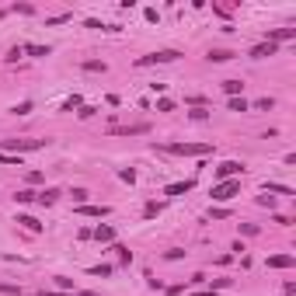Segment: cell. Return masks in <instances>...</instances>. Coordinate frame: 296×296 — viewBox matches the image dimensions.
Returning <instances> with one entry per match:
<instances>
[{
  "label": "cell",
  "mask_w": 296,
  "mask_h": 296,
  "mask_svg": "<svg viewBox=\"0 0 296 296\" xmlns=\"http://www.w3.org/2000/svg\"><path fill=\"white\" fill-rule=\"evenodd\" d=\"M28 112H32V101H21V105L14 108V115H28Z\"/></svg>",
  "instance_id": "cell-26"
},
{
  "label": "cell",
  "mask_w": 296,
  "mask_h": 296,
  "mask_svg": "<svg viewBox=\"0 0 296 296\" xmlns=\"http://www.w3.org/2000/svg\"><path fill=\"white\" fill-rule=\"evenodd\" d=\"M63 21H70V14H56V18H46V25H63Z\"/></svg>",
  "instance_id": "cell-24"
},
{
  "label": "cell",
  "mask_w": 296,
  "mask_h": 296,
  "mask_svg": "<svg viewBox=\"0 0 296 296\" xmlns=\"http://www.w3.org/2000/svg\"><path fill=\"white\" fill-rule=\"evenodd\" d=\"M171 153H185V157H206V153H213V143H171Z\"/></svg>",
  "instance_id": "cell-2"
},
{
  "label": "cell",
  "mask_w": 296,
  "mask_h": 296,
  "mask_svg": "<svg viewBox=\"0 0 296 296\" xmlns=\"http://www.w3.org/2000/svg\"><path fill=\"white\" fill-rule=\"evenodd\" d=\"M14 199H18V202H39V192H28V188H25V192H18Z\"/></svg>",
  "instance_id": "cell-18"
},
{
  "label": "cell",
  "mask_w": 296,
  "mask_h": 296,
  "mask_svg": "<svg viewBox=\"0 0 296 296\" xmlns=\"http://www.w3.org/2000/svg\"><path fill=\"white\" fill-rule=\"evenodd\" d=\"M157 112H174V101H171V98H160V101H157Z\"/></svg>",
  "instance_id": "cell-22"
},
{
  "label": "cell",
  "mask_w": 296,
  "mask_h": 296,
  "mask_svg": "<svg viewBox=\"0 0 296 296\" xmlns=\"http://www.w3.org/2000/svg\"><path fill=\"white\" fill-rule=\"evenodd\" d=\"M251 56H254V60H265V56H275V42H261V46H254V49H251Z\"/></svg>",
  "instance_id": "cell-8"
},
{
  "label": "cell",
  "mask_w": 296,
  "mask_h": 296,
  "mask_svg": "<svg viewBox=\"0 0 296 296\" xmlns=\"http://www.w3.org/2000/svg\"><path fill=\"white\" fill-rule=\"evenodd\" d=\"M94 237H98V240H105V244H108V240H115V230H112V226H108V223H101V226H94Z\"/></svg>",
  "instance_id": "cell-12"
},
{
  "label": "cell",
  "mask_w": 296,
  "mask_h": 296,
  "mask_svg": "<svg viewBox=\"0 0 296 296\" xmlns=\"http://www.w3.org/2000/svg\"><path fill=\"white\" fill-rule=\"evenodd\" d=\"M293 265H296L293 254H272L268 258V268H293Z\"/></svg>",
  "instance_id": "cell-7"
},
{
  "label": "cell",
  "mask_w": 296,
  "mask_h": 296,
  "mask_svg": "<svg viewBox=\"0 0 296 296\" xmlns=\"http://www.w3.org/2000/svg\"><path fill=\"white\" fill-rule=\"evenodd\" d=\"M206 60H209V63H226V60H233V53H230V49H209Z\"/></svg>",
  "instance_id": "cell-10"
},
{
  "label": "cell",
  "mask_w": 296,
  "mask_h": 296,
  "mask_svg": "<svg viewBox=\"0 0 296 296\" xmlns=\"http://www.w3.org/2000/svg\"><path fill=\"white\" fill-rule=\"evenodd\" d=\"M80 216H108V206H80Z\"/></svg>",
  "instance_id": "cell-11"
},
{
  "label": "cell",
  "mask_w": 296,
  "mask_h": 296,
  "mask_svg": "<svg viewBox=\"0 0 296 296\" xmlns=\"http://www.w3.org/2000/svg\"><path fill=\"white\" fill-rule=\"evenodd\" d=\"M91 272H94V275H112V265H94Z\"/></svg>",
  "instance_id": "cell-27"
},
{
  "label": "cell",
  "mask_w": 296,
  "mask_h": 296,
  "mask_svg": "<svg viewBox=\"0 0 296 296\" xmlns=\"http://www.w3.org/2000/svg\"><path fill=\"white\" fill-rule=\"evenodd\" d=\"M84 70H101V74H105V63H98V60H87V63H84Z\"/></svg>",
  "instance_id": "cell-25"
},
{
  "label": "cell",
  "mask_w": 296,
  "mask_h": 296,
  "mask_svg": "<svg viewBox=\"0 0 296 296\" xmlns=\"http://www.w3.org/2000/svg\"><path fill=\"white\" fill-rule=\"evenodd\" d=\"M230 112H247V101L244 98H230Z\"/></svg>",
  "instance_id": "cell-19"
},
{
  "label": "cell",
  "mask_w": 296,
  "mask_h": 296,
  "mask_svg": "<svg viewBox=\"0 0 296 296\" xmlns=\"http://www.w3.org/2000/svg\"><path fill=\"white\" fill-rule=\"evenodd\" d=\"M74 202L77 206H87V192L84 188H74Z\"/></svg>",
  "instance_id": "cell-23"
},
{
  "label": "cell",
  "mask_w": 296,
  "mask_h": 296,
  "mask_svg": "<svg viewBox=\"0 0 296 296\" xmlns=\"http://www.w3.org/2000/svg\"><path fill=\"white\" fill-rule=\"evenodd\" d=\"M237 192H240V181H237V178H230V181H216V185H213V199H216V202H230Z\"/></svg>",
  "instance_id": "cell-3"
},
{
  "label": "cell",
  "mask_w": 296,
  "mask_h": 296,
  "mask_svg": "<svg viewBox=\"0 0 296 296\" xmlns=\"http://www.w3.org/2000/svg\"><path fill=\"white\" fill-rule=\"evenodd\" d=\"M46 140H0V153H25V150H42Z\"/></svg>",
  "instance_id": "cell-1"
},
{
  "label": "cell",
  "mask_w": 296,
  "mask_h": 296,
  "mask_svg": "<svg viewBox=\"0 0 296 296\" xmlns=\"http://www.w3.org/2000/svg\"><path fill=\"white\" fill-rule=\"evenodd\" d=\"M56 195H60L56 188H46V192H39V202H56Z\"/></svg>",
  "instance_id": "cell-20"
},
{
  "label": "cell",
  "mask_w": 296,
  "mask_h": 296,
  "mask_svg": "<svg viewBox=\"0 0 296 296\" xmlns=\"http://www.w3.org/2000/svg\"><path fill=\"white\" fill-rule=\"evenodd\" d=\"M181 53L178 49H160V53H150V56H140L136 67H157V63H174Z\"/></svg>",
  "instance_id": "cell-4"
},
{
  "label": "cell",
  "mask_w": 296,
  "mask_h": 296,
  "mask_svg": "<svg viewBox=\"0 0 296 296\" xmlns=\"http://www.w3.org/2000/svg\"><path fill=\"white\" fill-rule=\"evenodd\" d=\"M25 53H32V56H49L46 46H25Z\"/></svg>",
  "instance_id": "cell-21"
},
{
  "label": "cell",
  "mask_w": 296,
  "mask_h": 296,
  "mask_svg": "<svg viewBox=\"0 0 296 296\" xmlns=\"http://www.w3.org/2000/svg\"><path fill=\"white\" fill-rule=\"evenodd\" d=\"M226 216H230L226 209H213V213H209V220H226Z\"/></svg>",
  "instance_id": "cell-28"
},
{
  "label": "cell",
  "mask_w": 296,
  "mask_h": 296,
  "mask_svg": "<svg viewBox=\"0 0 296 296\" xmlns=\"http://www.w3.org/2000/svg\"><path fill=\"white\" fill-rule=\"evenodd\" d=\"M237 174H244V164H240V160H223L220 167H216V178H220V181H230V178H237Z\"/></svg>",
  "instance_id": "cell-6"
},
{
  "label": "cell",
  "mask_w": 296,
  "mask_h": 296,
  "mask_svg": "<svg viewBox=\"0 0 296 296\" xmlns=\"http://www.w3.org/2000/svg\"><path fill=\"white\" fill-rule=\"evenodd\" d=\"M0 164H7V167H21V157H18V153H0Z\"/></svg>",
  "instance_id": "cell-17"
},
{
  "label": "cell",
  "mask_w": 296,
  "mask_h": 296,
  "mask_svg": "<svg viewBox=\"0 0 296 296\" xmlns=\"http://www.w3.org/2000/svg\"><path fill=\"white\" fill-rule=\"evenodd\" d=\"M282 39H296V28H275L272 32V42H282Z\"/></svg>",
  "instance_id": "cell-14"
},
{
  "label": "cell",
  "mask_w": 296,
  "mask_h": 296,
  "mask_svg": "<svg viewBox=\"0 0 296 296\" xmlns=\"http://www.w3.org/2000/svg\"><path fill=\"white\" fill-rule=\"evenodd\" d=\"M265 195H293V188H286V185H265Z\"/></svg>",
  "instance_id": "cell-16"
},
{
  "label": "cell",
  "mask_w": 296,
  "mask_h": 296,
  "mask_svg": "<svg viewBox=\"0 0 296 296\" xmlns=\"http://www.w3.org/2000/svg\"><path fill=\"white\" fill-rule=\"evenodd\" d=\"M286 296H296V286H293V282H286Z\"/></svg>",
  "instance_id": "cell-29"
},
{
  "label": "cell",
  "mask_w": 296,
  "mask_h": 296,
  "mask_svg": "<svg viewBox=\"0 0 296 296\" xmlns=\"http://www.w3.org/2000/svg\"><path fill=\"white\" fill-rule=\"evenodd\" d=\"M185 192H192V181H174V185L164 188V195H171V199H174V195H185Z\"/></svg>",
  "instance_id": "cell-9"
},
{
  "label": "cell",
  "mask_w": 296,
  "mask_h": 296,
  "mask_svg": "<svg viewBox=\"0 0 296 296\" xmlns=\"http://www.w3.org/2000/svg\"><path fill=\"white\" fill-rule=\"evenodd\" d=\"M223 91H226L230 98H237V94L244 91V84H240V80H223Z\"/></svg>",
  "instance_id": "cell-13"
},
{
  "label": "cell",
  "mask_w": 296,
  "mask_h": 296,
  "mask_svg": "<svg viewBox=\"0 0 296 296\" xmlns=\"http://www.w3.org/2000/svg\"><path fill=\"white\" fill-rule=\"evenodd\" d=\"M18 223H21L25 230H32V233H39V230H42V223H39V220H32V216H18Z\"/></svg>",
  "instance_id": "cell-15"
},
{
  "label": "cell",
  "mask_w": 296,
  "mask_h": 296,
  "mask_svg": "<svg viewBox=\"0 0 296 296\" xmlns=\"http://www.w3.org/2000/svg\"><path fill=\"white\" fill-rule=\"evenodd\" d=\"M143 133H150L147 122H133V126H112V129H108V136H143Z\"/></svg>",
  "instance_id": "cell-5"
},
{
  "label": "cell",
  "mask_w": 296,
  "mask_h": 296,
  "mask_svg": "<svg viewBox=\"0 0 296 296\" xmlns=\"http://www.w3.org/2000/svg\"><path fill=\"white\" fill-rule=\"evenodd\" d=\"M195 296H213V293H195Z\"/></svg>",
  "instance_id": "cell-30"
}]
</instances>
